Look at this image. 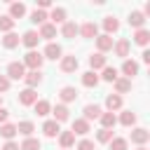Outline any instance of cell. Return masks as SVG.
Instances as JSON below:
<instances>
[{"instance_id": "1", "label": "cell", "mask_w": 150, "mask_h": 150, "mask_svg": "<svg viewBox=\"0 0 150 150\" xmlns=\"http://www.w3.org/2000/svg\"><path fill=\"white\" fill-rule=\"evenodd\" d=\"M26 68H30V70H40L42 68V63H45V56L40 54V52H35V49H30V52H26V56H23V61H21Z\"/></svg>"}, {"instance_id": "2", "label": "cell", "mask_w": 150, "mask_h": 150, "mask_svg": "<svg viewBox=\"0 0 150 150\" xmlns=\"http://www.w3.org/2000/svg\"><path fill=\"white\" fill-rule=\"evenodd\" d=\"M23 75H26V66L21 63V61H12L9 66H7V80L12 82V80H23Z\"/></svg>"}, {"instance_id": "3", "label": "cell", "mask_w": 150, "mask_h": 150, "mask_svg": "<svg viewBox=\"0 0 150 150\" xmlns=\"http://www.w3.org/2000/svg\"><path fill=\"white\" fill-rule=\"evenodd\" d=\"M131 143H136V145H145L148 141H150V131L148 129H143V127H136V129H131Z\"/></svg>"}, {"instance_id": "4", "label": "cell", "mask_w": 150, "mask_h": 150, "mask_svg": "<svg viewBox=\"0 0 150 150\" xmlns=\"http://www.w3.org/2000/svg\"><path fill=\"white\" fill-rule=\"evenodd\" d=\"M77 96H80V94H77V89H75V87H70V84H66V87H61V89H59V98H61V103H63V105H66V103H73Z\"/></svg>"}, {"instance_id": "5", "label": "cell", "mask_w": 150, "mask_h": 150, "mask_svg": "<svg viewBox=\"0 0 150 150\" xmlns=\"http://www.w3.org/2000/svg\"><path fill=\"white\" fill-rule=\"evenodd\" d=\"M35 101H38V94H35V89H21L19 91V103L21 105H35Z\"/></svg>"}, {"instance_id": "6", "label": "cell", "mask_w": 150, "mask_h": 150, "mask_svg": "<svg viewBox=\"0 0 150 150\" xmlns=\"http://www.w3.org/2000/svg\"><path fill=\"white\" fill-rule=\"evenodd\" d=\"M82 112H84V117H82V120L91 122V120H98L103 110H101V105H96V103H87V105L82 108Z\"/></svg>"}, {"instance_id": "7", "label": "cell", "mask_w": 150, "mask_h": 150, "mask_svg": "<svg viewBox=\"0 0 150 150\" xmlns=\"http://www.w3.org/2000/svg\"><path fill=\"white\" fill-rule=\"evenodd\" d=\"M42 134H45L47 138H56V136L61 134V124L54 122V120H47V122L42 124Z\"/></svg>"}, {"instance_id": "8", "label": "cell", "mask_w": 150, "mask_h": 150, "mask_svg": "<svg viewBox=\"0 0 150 150\" xmlns=\"http://www.w3.org/2000/svg\"><path fill=\"white\" fill-rule=\"evenodd\" d=\"M21 42L28 47V52H30V49H35V47H38V42H40V35H38V30H26V33L21 35Z\"/></svg>"}, {"instance_id": "9", "label": "cell", "mask_w": 150, "mask_h": 150, "mask_svg": "<svg viewBox=\"0 0 150 150\" xmlns=\"http://www.w3.org/2000/svg\"><path fill=\"white\" fill-rule=\"evenodd\" d=\"M129 47H131V45H129V40H127V38H120V40L112 45V49H115V56H120V59H127V56H129Z\"/></svg>"}, {"instance_id": "10", "label": "cell", "mask_w": 150, "mask_h": 150, "mask_svg": "<svg viewBox=\"0 0 150 150\" xmlns=\"http://www.w3.org/2000/svg\"><path fill=\"white\" fill-rule=\"evenodd\" d=\"M61 54H63V49H61V45H56V42H49V45L45 47V52H42V56H45V59H52V61L61 59Z\"/></svg>"}, {"instance_id": "11", "label": "cell", "mask_w": 150, "mask_h": 150, "mask_svg": "<svg viewBox=\"0 0 150 150\" xmlns=\"http://www.w3.org/2000/svg\"><path fill=\"white\" fill-rule=\"evenodd\" d=\"M77 66H80V61H77L75 54H73V56H61V70H63V73H75Z\"/></svg>"}, {"instance_id": "12", "label": "cell", "mask_w": 150, "mask_h": 150, "mask_svg": "<svg viewBox=\"0 0 150 150\" xmlns=\"http://www.w3.org/2000/svg\"><path fill=\"white\" fill-rule=\"evenodd\" d=\"M23 82H26L28 89H35V87L42 82V73H40V70H28V73L23 75Z\"/></svg>"}, {"instance_id": "13", "label": "cell", "mask_w": 150, "mask_h": 150, "mask_svg": "<svg viewBox=\"0 0 150 150\" xmlns=\"http://www.w3.org/2000/svg\"><path fill=\"white\" fill-rule=\"evenodd\" d=\"M112 45H115V42H112V38H110V35H105V33H103V35H96V47H98V54L110 52V49H112Z\"/></svg>"}, {"instance_id": "14", "label": "cell", "mask_w": 150, "mask_h": 150, "mask_svg": "<svg viewBox=\"0 0 150 150\" xmlns=\"http://www.w3.org/2000/svg\"><path fill=\"white\" fill-rule=\"evenodd\" d=\"M82 38H96L98 35V26L94 23V21H87V23H82L80 26V30H77Z\"/></svg>"}, {"instance_id": "15", "label": "cell", "mask_w": 150, "mask_h": 150, "mask_svg": "<svg viewBox=\"0 0 150 150\" xmlns=\"http://www.w3.org/2000/svg\"><path fill=\"white\" fill-rule=\"evenodd\" d=\"M122 73L127 75V80H131L134 75H138V63H136L134 59H124V63H122Z\"/></svg>"}, {"instance_id": "16", "label": "cell", "mask_w": 150, "mask_h": 150, "mask_svg": "<svg viewBox=\"0 0 150 150\" xmlns=\"http://www.w3.org/2000/svg\"><path fill=\"white\" fill-rule=\"evenodd\" d=\"M105 108H108V112L120 110V108H122V96H120V94H108V96H105Z\"/></svg>"}, {"instance_id": "17", "label": "cell", "mask_w": 150, "mask_h": 150, "mask_svg": "<svg viewBox=\"0 0 150 150\" xmlns=\"http://www.w3.org/2000/svg\"><path fill=\"white\" fill-rule=\"evenodd\" d=\"M52 112H54V122H59V124H61V122H66V120H68V112H70V110H68V105L56 103V105L52 108Z\"/></svg>"}, {"instance_id": "18", "label": "cell", "mask_w": 150, "mask_h": 150, "mask_svg": "<svg viewBox=\"0 0 150 150\" xmlns=\"http://www.w3.org/2000/svg\"><path fill=\"white\" fill-rule=\"evenodd\" d=\"M77 30H80V26H77L75 21H66V23L61 26V35L68 38V40H73V38L77 35Z\"/></svg>"}, {"instance_id": "19", "label": "cell", "mask_w": 150, "mask_h": 150, "mask_svg": "<svg viewBox=\"0 0 150 150\" xmlns=\"http://www.w3.org/2000/svg\"><path fill=\"white\" fill-rule=\"evenodd\" d=\"M59 143H61L63 150H70V148L75 145V134H73V131H61V134H59Z\"/></svg>"}, {"instance_id": "20", "label": "cell", "mask_w": 150, "mask_h": 150, "mask_svg": "<svg viewBox=\"0 0 150 150\" xmlns=\"http://www.w3.org/2000/svg\"><path fill=\"white\" fill-rule=\"evenodd\" d=\"M23 14H26V5H23V2H12V5H9V14H7L9 19L16 21V19H21Z\"/></svg>"}, {"instance_id": "21", "label": "cell", "mask_w": 150, "mask_h": 150, "mask_svg": "<svg viewBox=\"0 0 150 150\" xmlns=\"http://www.w3.org/2000/svg\"><path fill=\"white\" fill-rule=\"evenodd\" d=\"M47 19H52V23H54V26H56V23H61V26H63V23L68 21V19H66V9H63V7H54V9H52V14H49Z\"/></svg>"}, {"instance_id": "22", "label": "cell", "mask_w": 150, "mask_h": 150, "mask_svg": "<svg viewBox=\"0 0 150 150\" xmlns=\"http://www.w3.org/2000/svg\"><path fill=\"white\" fill-rule=\"evenodd\" d=\"M89 66H91V70H94V73H96V70H103V68H105V56H103V54H98V52H96V54H91V56H89Z\"/></svg>"}, {"instance_id": "23", "label": "cell", "mask_w": 150, "mask_h": 150, "mask_svg": "<svg viewBox=\"0 0 150 150\" xmlns=\"http://www.w3.org/2000/svg\"><path fill=\"white\" fill-rule=\"evenodd\" d=\"M129 26H131V28H136V30H138V28H143V26H145V16H143L138 9H136V12H131V14H129Z\"/></svg>"}, {"instance_id": "24", "label": "cell", "mask_w": 150, "mask_h": 150, "mask_svg": "<svg viewBox=\"0 0 150 150\" xmlns=\"http://www.w3.org/2000/svg\"><path fill=\"white\" fill-rule=\"evenodd\" d=\"M103 28H105V35H112V33L120 30V21L115 16H105L103 19Z\"/></svg>"}, {"instance_id": "25", "label": "cell", "mask_w": 150, "mask_h": 150, "mask_svg": "<svg viewBox=\"0 0 150 150\" xmlns=\"http://www.w3.org/2000/svg\"><path fill=\"white\" fill-rule=\"evenodd\" d=\"M134 42H136V45H141V47H148V42H150V30L138 28V30L134 33Z\"/></svg>"}, {"instance_id": "26", "label": "cell", "mask_w": 150, "mask_h": 150, "mask_svg": "<svg viewBox=\"0 0 150 150\" xmlns=\"http://www.w3.org/2000/svg\"><path fill=\"white\" fill-rule=\"evenodd\" d=\"M112 84H115V91H117L120 96L127 94V91H131V80H127V77H117Z\"/></svg>"}, {"instance_id": "27", "label": "cell", "mask_w": 150, "mask_h": 150, "mask_svg": "<svg viewBox=\"0 0 150 150\" xmlns=\"http://www.w3.org/2000/svg\"><path fill=\"white\" fill-rule=\"evenodd\" d=\"M101 129H112L115 124H117V117H115V112H101Z\"/></svg>"}, {"instance_id": "28", "label": "cell", "mask_w": 150, "mask_h": 150, "mask_svg": "<svg viewBox=\"0 0 150 150\" xmlns=\"http://www.w3.org/2000/svg\"><path fill=\"white\" fill-rule=\"evenodd\" d=\"M70 131L77 134V136H87V134H89V122H87V120H75Z\"/></svg>"}, {"instance_id": "29", "label": "cell", "mask_w": 150, "mask_h": 150, "mask_svg": "<svg viewBox=\"0 0 150 150\" xmlns=\"http://www.w3.org/2000/svg\"><path fill=\"white\" fill-rule=\"evenodd\" d=\"M33 131H35V124H33L30 120H23V122L16 124V134H21V136H26V138H28Z\"/></svg>"}, {"instance_id": "30", "label": "cell", "mask_w": 150, "mask_h": 150, "mask_svg": "<svg viewBox=\"0 0 150 150\" xmlns=\"http://www.w3.org/2000/svg\"><path fill=\"white\" fill-rule=\"evenodd\" d=\"M38 35L45 38V40H52V38H56V26H54V23H42Z\"/></svg>"}, {"instance_id": "31", "label": "cell", "mask_w": 150, "mask_h": 150, "mask_svg": "<svg viewBox=\"0 0 150 150\" xmlns=\"http://www.w3.org/2000/svg\"><path fill=\"white\" fill-rule=\"evenodd\" d=\"M19 42H21V38H19L16 33H7V35L2 38V47H5V49H14V47H19Z\"/></svg>"}, {"instance_id": "32", "label": "cell", "mask_w": 150, "mask_h": 150, "mask_svg": "<svg viewBox=\"0 0 150 150\" xmlns=\"http://www.w3.org/2000/svg\"><path fill=\"white\" fill-rule=\"evenodd\" d=\"M35 112H38V117H45V115H49L52 112V105H49V101H45V98H40V101H35Z\"/></svg>"}, {"instance_id": "33", "label": "cell", "mask_w": 150, "mask_h": 150, "mask_svg": "<svg viewBox=\"0 0 150 150\" xmlns=\"http://www.w3.org/2000/svg\"><path fill=\"white\" fill-rule=\"evenodd\" d=\"M42 148V143H40V138H33V136H28V138H23V143L19 145V150H40Z\"/></svg>"}, {"instance_id": "34", "label": "cell", "mask_w": 150, "mask_h": 150, "mask_svg": "<svg viewBox=\"0 0 150 150\" xmlns=\"http://www.w3.org/2000/svg\"><path fill=\"white\" fill-rule=\"evenodd\" d=\"M82 84H84V87H89V89H91V87H96V84H98V75H96L94 70L82 73Z\"/></svg>"}, {"instance_id": "35", "label": "cell", "mask_w": 150, "mask_h": 150, "mask_svg": "<svg viewBox=\"0 0 150 150\" xmlns=\"http://www.w3.org/2000/svg\"><path fill=\"white\" fill-rule=\"evenodd\" d=\"M0 136L2 138H7V141H12L14 136H16V124H0Z\"/></svg>"}, {"instance_id": "36", "label": "cell", "mask_w": 150, "mask_h": 150, "mask_svg": "<svg viewBox=\"0 0 150 150\" xmlns=\"http://www.w3.org/2000/svg\"><path fill=\"white\" fill-rule=\"evenodd\" d=\"M120 124H122V127H134V124H136V112L124 110V112L120 115Z\"/></svg>"}, {"instance_id": "37", "label": "cell", "mask_w": 150, "mask_h": 150, "mask_svg": "<svg viewBox=\"0 0 150 150\" xmlns=\"http://www.w3.org/2000/svg\"><path fill=\"white\" fill-rule=\"evenodd\" d=\"M117 77H120V75H117V70H115V68H110V66H105L98 80H105V82H115Z\"/></svg>"}, {"instance_id": "38", "label": "cell", "mask_w": 150, "mask_h": 150, "mask_svg": "<svg viewBox=\"0 0 150 150\" xmlns=\"http://www.w3.org/2000/svg\"><path fill=\"white\" fill-rule=\"evenodd\" d=\"M115 136H112V129H98L96 131V141L98 143H110Z\"/></svg>"}, {"instance_id": "39", "label": "cell", "mask_w": 150, "mask_h": 150, "mask_svg": "<svg viewBox=\"0 0 150 150\" xmlns=\"http://www.w3.org/2000/svg\"><path fill=\"white\" fill-rule=\"evenodd\" d=\"M108 145H110V150H127V148H129V141H127V138H120V136H115V138H112Z\"/></svg>"}, {"instance_id": "40", "label": "cell", "mask_w": 150, "mask_h": 150, "mask_svg": "<svg viewBox=\"0 0 150 150\" xmlns=\"http://www.w3.org/2000/svg\"><path fill=\"white\" fill-rule=\"evenodd\" d=\"M30 21H33V23H40V26L47 23V12H42V9H33V12H30Z\"/></svg>"}, {"instance_id": "41", "label": "cell", "mask_w": 150, "mask_h": 150, "mask_svg": "<svg viewBox=\"0 0 150 150\" xmlns=\"http://www.w3.org/2000/svg\"><path fill=\"white\" fill-rule=\"evenodd\" d=\"M12 28H14V19L0 16V30H2V33H12Z\"/></svg>"}, {"instance_id": "42", "label": "cell", "mask_w": 150, "mask_h": 150, "mask_svg": "<svg viewBox=\"0 0 150 150\" xmlns=\"http://www.w3.org/2000/svg\"><path fill=\"white\" fill-rule=\"evenodd\" d=\"M75 150H94V143H91L89 138H82V141L75 145Z\"/></svg>"}, {"instance_id": "43", "label": "cell", "mask_w": 150, "mask_h": 150, "mask_svg": "<svg viewBox=\"0 0 150 150\" xmlns=\"http://www.w3.org/2000/svg\"><path fill=\"white\" fill-rule=\"evenodd\" d=\"M7 89H9V80H7V75H0V94Z\"/></svg>"}, {"instance_id": "44", "label": "cell", "mask_w": 150, "mask_h": 150, "mask_svg": "<svg viewBox=\"0 0 150 150\" xmlns=\"http://www.w3.org/2000/svg\"><path fill=\"white\" fill-rule=\"evenodd\" d=\"M0 150H19V143H14V141H7Z\"/></svg>"}, {"instance_id": "45", "label": "cell", "mask_w": 150, "mask_h": 150, "mask_svg": "<svg viewBox=\"0 0 150 150\" xmlns=\"http://www.w3.org/2000/svg\"><path fill=\"white\" fill-rule=\"evenodd\" d=\"M7 117H9V110H7V108H0V124H5Z\"/></svg>"}, {"instance_id": "46", "label": "cell", "mask_w": 150, "mask_h": 150, "mask_svg": "<svg viewBox=\"0 0 150 150\" xmlns=\"http://www.w3.org/2000/svg\"><path fill=\"white\" fill-rule=\"evenodd\" d=\"M47 7H52V2H49V0H38V9H42V12H45Z\"/></svg>"}, {"instance_id": "47", "label": "cell", "mask_w": 150, "mask_h": 150, "mask_svg": "<svg viewBox=\"0 0 150 150\" xmlns=\"http://www.w3.org/2000/svg\"><path fill=\"white\" fill-rule=\"evenodd\" d=\"M141 56H143V63H150V49H143Z\"/></svg>"}, {"instance_id": "48", "label": "cell", "mask_w": 150, "mask_h": 150, "mask_svg": "<svg viewBox=\"0 0 150 150\" xmlns=\"http://www.w3.org/2000/svg\"><path fill=\"white\" fill-rule=\"evenodd\" d=\"M136 150H148V148H145V145H138V148H136Z\"/></svg>"}, {"instance_id": "49", "label": "cell", "mask_w": 150, "mask_h": 150, "mask_svg": "<svg viewBox=\"0 0 150 150\" xmlns=\"http://www.w3.org/2000/svg\"><path fill=\"white\" fill-rule=\"evenodd\" d=\"M0 108H2V94H0Z\"/></svg>"}]
</instances>
